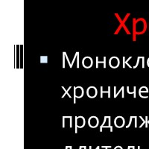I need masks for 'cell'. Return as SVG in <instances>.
Wrapping results in <instances>:
<instances>
[{
    "instance_id": "6da1fadb",
    "label": "cell",
    "mask_w": 149,
    "mask_h": 149,
    "mask_svg": "<svg viewBox=\"0 0 149 149\" xmlns=\"http://www.w3.org/2000/svg\"><path fill=\"white\" fill-rule=\"evenodd\" d=\"M86 93H87V95L90 98H94L95 96L97 95V90L93 87V86H91V87H89L87 89V91H86Z\"/></svg>"
},
{
    "instance_id": "7a4b0ae2",
    "label": "cell",
    "mask_w": 149,
    "mask_h": 149,
    "mask_svg": "<svg viewBox=\"0 0 149 149\" xmlns=\"http://www.w3.org/2000/svg\"><path fill=\"white\" fill-rule=\"evenodd\" d=\"M110 66L112 68H116L119 66V60L116 57H113L110 60Z\"/></svg>"
},
{
    "instance_id": "3957f363",
    "label": "cell",
    "mask_w": 149,
    "mask_h": 149,
    "mask_svg": "<svg viewBox=\"0 0 149 149\" xmlns=\"http://www.w3.org/2000/svg\"><path fill=\"white\" fill-rule=\"evenodd\" d=\"M88 124H89V125L92 127H97L98 125V119H97L96 117H95V116H92L90 119H89Z\"/></svg>"
},
{
    "instance_id": "277c9868",
    "label": "cell",
    "mask_w": 149,
    "mask_h": 149,
    "mask_svg": "<svg viewBox=\"0 0 149 149\" xmlns=\"http://www.w3.org/2000/svg\"><path fill=\"white\" fill-rule=\"evenodd\" d=\"M125 125V120L122 117L118 116L115 119V125L117 127H122Z\"/></svg>"
},
{
    "instance_id": "5b68a950",
    "label": "cell",
    "mask_w": 149,
    "mask_h": 149,
    "mask_svg": "<svg viewBox=\"0 0 149 149\" xmlns=\"http://www.w3.org/2000/svg\"><path fill=\"white\" fill-rule=\"evenodd\" d=\"M82 64H83V66L86 68L91 67L92 65H93V61H92L91 58H89V57H86V58L83 60Z\"/></svg>"
},
{
    "instance_id": "8992f818",
    "label": "cell",
    "mask_w": 149,
    "mask_h": 149,
    "mask_svg": "<svg viewBox=\"0 0 149 149\" xmlns=\"http://www.w3.org/2000/svg\"><path fill=\"white\" fill-rule=\"evenodd\" d=\"M74 96L78 97V98H81L84 95V90L81 87L78 86V87H74Z\"/></svg>"
},
{
    "instance_id": "52a82bcc",
    "label": "cell",
    "mask_w": 149,
    "mask_h": 149,
    "mask_svg": "<svg viewBox=\"0 0 149 149\" xmlns=\"http://www.w3.org/2000/svg\"><path fill=\"white\" fill-rule=\"evenodd\" d=\"M85 125V119L84 118L81 116L77 117L76 118V127H82Z\"/></svg>"
},
{
    "instance_id": "ba28073f",
    "label": "cell",
    "mask_w": 149,
    "mask_h": 149,
    "mask_svg": "<svg viewBox=\"0 0 149 149\" xmlns=\"http://www.w3.org/2000/svg\"><path fill=\"white\" fill-rule=\"evenodd\" d=\"M47 58L46 57H41V63H46Z\"/></svg>"
},
{
    "instance_id": "9c48e42d",
    "label": "cell",
    "mask_w": 149,
    "mask_h": 149,
    "mask_svg": "<svg viewBox=\"0 0 149 149\" xmlns=\"http://www.w3.org/2000/svg\"><path fill=\"white\" fill-rule=\"evenodd\" d=\"M147 64H148V66H149V58H148V61H147Z\"/></svg>"
}]
</instances>
